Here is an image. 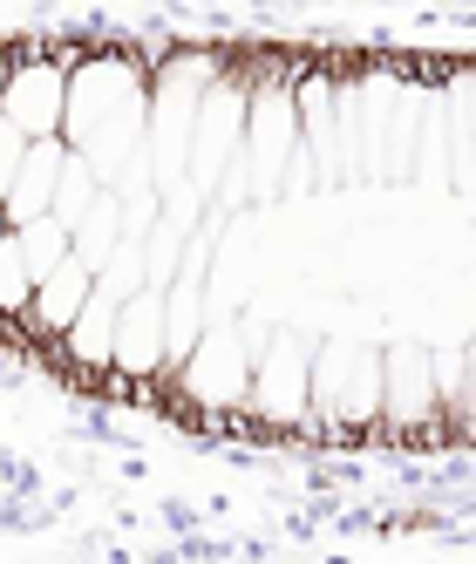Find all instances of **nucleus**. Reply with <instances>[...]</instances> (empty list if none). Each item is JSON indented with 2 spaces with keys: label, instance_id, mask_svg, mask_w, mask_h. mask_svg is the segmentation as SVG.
Listing matches in <instances>:
<instances>
[{
  "label": "nucleus",
  "instance_id": "nucleus-1",
  "mask_svg": "<svg viewBox=\"0 0 476 564\" xmlns=\"http://www.w3.org/2000/svg\"><path fill=\"white\" fill-rule=\"evenodd\" d=\"M177 388H184V401L197 415H212V422H225V415H238L246 409V381H252V340H246V327H238V313H205V327H197V340H191V354L177 360V375H171Z\"/></svg>",
  "mask_w": 476,
  "mask_h": 564
},
{
  "label": "nucleus",
  "instance_id": "nucleus-2",
  "mask_svg": "<svg viewBox=\"0 0 476 564\" xmlns=\"http://www.w3.org/2000/svg\"><path fill=\"white\" fill-rule=\"evenodd\" d=\"M306 368H313V340H300V334L252 340V381H246V409L238 415H252L280 435L306 429Z\"/></svg>",
  "mask_w": 476,
  "mask_h": 564
},
{
  "label": "nucleus",
  "instance_id": "nucleus-3",
  "mask_svg": "<svg viewBox=\"0 0 476 564\" xmlns=\"http://www.w3.org/2000/svg\"><path fill=\"white\" fill-rule=\"evenodd\" d=\"M62 102H68V68L48 62V34L14 42V75L0 89V116L21 137H62Z\"/></svg>",
  "mask_w": 476,
  "mask_h": 564
},
{
  "label": "nucleus",
  "instance_id": "nucleus-4",
  "mask_svg": "<svg viewBox=\"0 0 476 564\" xmlns=\"http://www.w3.org/2000/svg\"><path fill=\"white\" fill-rule=\"evenodd\" d=\"M109 375L116 381H164V293L137 286L116 300V340H109Z\"/></svg>",
  "mask_w": 476,
  "mask_h": 564
},
{
  "label": "nucleus",
  "instance_id": "nucleus-5",
  "mask_svg": "<svg viewBox=\"0 0 476 564\" xmlns=\"http://www.w3.org/2000/svg\"><path fill=\"white\" fill-rule=\"evenodd\" d=\"M443 401H435V360L422 347H388L381 354V415L394 435H415V429H435Z\"/></svg>",
  "mask_w": 476,
  "mask_h": 564
},
{
  "label": "nucleus",
  "instance_id": "nucleus-6",
  "mask_svg": "<svg viewBox=\"0 0 476 564\" xmlns=\"http://www.w3.org/2000/svg\"><path fill=\"white\" fill-rule=\"evenodd\" d=\"M89 300V265H75V259H62L55 272H42L34 279V293H28V306H21V319L14 327L34 340V347H48L68 319H75V306Z\"/></svg>",
  "mask_w": 476,
  "mask_h": 564
},
{
  "label": "nucleus",
  "instance_id": "nucleus-7",
  "mask_svg": "<svg viewBox=\"0 0 476 564\" xmlns=\"http://www.w3.org/2000/svg\"><path fill=\"white\" fill-rule=\"evenodd\" d=\"M62 156H68V137H28V156H21L8 197H0V218H8V225L42 218L48 197H55V177H62Z\"/></svg>",
  "mask_w": 476,
  "mask_h": 564
},
{
  "label": "nucleus",
  "instance_id": "nucleus-8",
  "mask_svg": "<svg viewBox=\"0 0 476 564\" xmlns=\"http://www.w3.org/2000/svg\"><path fill=\"white\" fill-rule=\"evenodd\" d=\"M116 238H123V197H116V191L102 184V191L89 197V212L68 225V259L96 272V265L116 252Z\"/></svg>",
  "mask_w": 476,
  "mask_h": 564
},
{
  "label": "nucleus",
  "instance_id": "nucleus-9",
  "mask_svg": "<svg viewBox=\"0 0 476 564\" xmlns=\"http://www.w3.org/2000/svg\"><path fill=\"white\" fill-rule=\"evenodd\" d=\"M8 238H14V252H21L28 279H42V272H55V265L68 259V225H62L55 212L28 218V225H8Z\"/></svg>",
  "mask_w": 476,
  "mask_h": 564
},
{
  "label": "nucleus",
  "instance_id": "nucleus-10",
  "mask_svg": "<svg viewBox=\"0 0 476 564\" xmlns=\"http://www.w3.org/2000/svg\"><path fill=\"white\" fill-rule=\"evenodd\" d=\"M96 191H102L96 164H89L83 150H68V156H62V177H55V197H48V212H55L62 225H75V218L89 212V197H96Z\"/></svg>",
  "mask_w": 476,
  "mask_h": 564
},
{
  "label": "nucleus",
  "instance_id": "nucleus-11",
  "mask_svg": "<svg viewBox=\"0 0 476 564\" xmlns=\"http://www.w3.org/2000/svg\"><path fill=\"white\" fill-rule=\"evenodd\" d=\"M89 286H96L102 300H130V293L143 286V246H137V238H116V252L89 272Z\"/></svg>",
  "mask_w": 476,
  "mask_h": 564
},
{
  "label": "nucleus",
  "instance_id": "nucleus-12",
  "mask_svg": "<svg viewBox=\"0 0 476 564\" xmlns=\"http://www.w3.org/2000/svg\"><path fill=\"white\" fill-rule=\"evenodd\" d=\"M28 293H34V279H28V265H21V252H14V238H0V319H21V306H28Z\"/></svg>",
  "mask_w": 476,
  "mask_h": 564
},
{
  "label": "nucleus",
  "instance_id": "nucleus-13",
  "mask_svg": "<svg viewBox=\"0 0 476 564\" xmlns=\"http://www.w3.org/2000/svg\"><path fill=\"white\" fill-rule=\"evenodd\" d=\"M21 156H28V137L0 116V197H8V184H14V171H21Z\"/></svg>",
  "mask_w": 476,
  "mask_h": 564
},
{
  "label": "nucleus",
  "instance_id": "nucleus-14",
  "mask_svg": "<svg viewBox=\"0 0 476 564\" xmlns=\"http://www.w3.org/2000/svg\"><path fill=\"white\" fill-rule=\"evenodd\" d=\"M8 75H14V42H0V89H8Z\"/></svg>",
  "mask_w": 476,
  "mask_h": 564
},
{
  "label": "nucleus",
  "instance_id": "nucleus-15",
  "mask_svg": "<svg viewBox=\"0 0 476 564\" xmlns=\"http://www.w3.org/2000/svg\"><path fill=\"white\" fill-rule=\"evenodd\" d=\"M0 238H8V218H0Z\"/></svg>",
  "mask_w": 476,
  "mask_h": 564
}]
</instances>
